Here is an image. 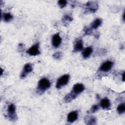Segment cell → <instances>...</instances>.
I'll return each instance as SVG.
<instances>
[{
    "label": "cell",
    "instance_id": "obj_1",
    "mask_svg": "<svg viewBox=\"0 0 125 125\" xmlns=\"http://www.w3.org/2000/svg\"><path fill=\"white\" fill-rule=\"evenodd\" d=\"M84 86L82 83H77L75 84L72 88L71 91L66 94L64 98L65 103H69L75 99L80 93L84 90Z\"/></svg>",
    "mask_w": 125,
    "mask_h": 125
},
{
    "label": "cell",
    "instance_id": "obj_2",
    "mask_svg": "<svg viewBox=\"0 0 125 125\" xmlns=\"http://www.w3.org/2000/svg\"><path fill=\"white\" fill-rule=\"evenodd\" d=\"M51 86L50 81L45 78L41 79L38 82L37 91L39 94H42Z\"/></svg>",
    "mask_w": 125,
    "mask_h": 125
},
{
    "label": "cell",
    "instance_id": "obj_3",
    "mask_svg": "<svg viewBox=\"0 0 125 125\" xmlns=\"http://www.w3.org/2000/svg\"><path fill=\"white\" fill-rule=\"evenodd\" d=\"M70 76L68 74H65L60 77L56 83V87L58 89H61L62 87L66 85L69 80Z\"/></svg>",
    "mask_w": 125,
    "mask_h": 125
},
{
    "label": "cell",
    "instance_id": "obj_4",
    "mask_svg": "<svg viewBox=\"0 0 125 125\" xmlns=\"http://www.w3.org/2000/svg\"><path fill=\"white\" fill-rule=\"evenodd\" d=\"M7 117L11 121L17 120V117L16 114V106L13 104H11L8 105L7 109Z\"/></svg>",
    "mask_w": 125,
    "mask_h": 125
},
{
    "label": "cell",
    "instance_id": "obj_5",
    "mask_svg": "<svg viewBox=\"0 0 125 125\" xmlns=\"http://www.w3.org/2000/svg\"><path fill=\"white\" fill-rule=\"evenodd\" d=\"M26 52L30 56H34L40 54V51L39 49V43L37 42L36 43L33 45L28 49Z\"/></svg>",
    "mask_w": 125,
    "mask_h": 125
},
{
    "label": "cell",
    "instance_id": "obj_6",
    "mask_svg": "<svg viewBox=\"0 0 125 125\" xmlns=\"http://www.w3.org/2000/svg\"><path fill=\"white\" fill-rule=\"evenodd\" d=\"M83 41L81 38H77L74 42L73 52H77L82 51L83 49Z\"/></svg>",
    "mask_w": 125,
    "mask_h": 125
},
{
    "label": "cell",
    "instance_id": "obj_7",
    "mask_svg": "<svg viewBox=\"0 0 125 125\" xmlns=\"http://www.w3.org/2000/svg\"><path fill=\"white\" fill-rule=\"evenodd\" d=\"M113 65V62L110 61H107L104 63L100 67L99 70L104 72H108L110 70Z\"/></svg>",
    "mask_w": 125,
    "mask_h": 125
},
{
    "label": "cell",
    "instance_id": "obj_8",
    "mask_svg": "<svg viewBox=\"0 0 125 125\" xmlns=\"http://www.w3.org/2000/svg\"><path fill=\"white\" fill-rule=\"evenodd\" d=\"M85 5L87 11L91 13L95 12L98 9V4L96 1H88Z\"/></svg>",
    "mask_w": 125,
    "mask_h": 125
},
{
    "label": "cell",
    "instance_id": "obj_9",
    "mask_svg": "<svg viewBox=\"0 0 125 125\" xmlns=\"http://www.w3.org/2000/svg\"><path fill=\"white\" fill-rule=\"evenodd\" d=\"M32 70H33V68H32V64H31L30 63H26L23 66L22 72L21 74V76H20L21 78V79L25 78L28 73L32 72Z\"/></svg>",
    "mask_w": 125,
    "mask_h": 125
},
{
    "label": "cell",
    "instance_id": "obj_10",
    "mask_svg": "<svg viewBox=\"0 0 125 125\" xmlns=\"http://www.w3.org/2000/svg\"><path fill=\"white\" fill-rule=\"evenodd\" d=\"M62 42V38H61L59 33H57L53 35L52 37V44L56 48L58 47Z\"/></svg>",
    "mask_w": 125,
    "mask_h": 125
},
{
    "label": "cell",
    "instance_id": "obj_11",
    "mask_svg": "<svg viewBox=\"0 0 125 125\" xmlns=\"http://www.w3.org/2000/svg\"><path fill=\"white\" fill-rule=\"evenodd\" d=\"M78 113L77 111H73L68 113L67 116V121L70 123H73L77 120Z\"/></svg>",
    "mask_w": 125,
    "mask_h": 125
},
{
    "label": "cell",
    "instance_id": "obj_12",
    "mask_svg": "<svg viewBox=\"0 0 125 125\" xmlns=\"http://www.w3.org/2000/svg\"><path fill=\"white\" fill-rule=\"evenodd\" d=\"M100 106L103 109H108L111 106L110 100L107 98L102 99L100 102Z\"/></svg>",
    "mask_w": 125,
    "mask_h": 125
},
{
    "label": "cell",
    "instance_id": "obj_13",
    "mask_svg": "<svg viewBox=\"0 0 125 125\" xmlns=\"http://www.w3.org/2000/svg\"><path fill=\"white\" fill-rule=\"evenodd\" d=\"M84 121L85 124L87 125H95L96 124V119L93 116H86L84 117Z\"/></svg>",
    "mask_w": 125,
    "mask_h": 125
},
{
    "label": "cell",
    "instance_id": "obj_14",
    "mask_svg": "<svg viewBox=\"0 0 125 125\" xmlns=\"http://www.w3.org/2000/svg\"><path fill=\"white\" fill-rule=\"evenodd\" d=\"M93 52V49L91 46H88L85 48L82 52V56L83 58L86 59L88 58Z\"/></svg>",
    "mask_w": 125,
    "mask_h": 125
},
{
    "label": "cell",
    "instance_id": "obj_15",
    "mask_svg": "<svg viewBox=\"0 0 125 125\" xmlns=\"http://www.w3.org/2000/svg\"><path fill=\"white\" fill-rule=\"evenodd\" d=\"M102 23V20L101 19L97 18L94 21H93V22L91 24V28L92 29H96L98 28Z\"/></svg>",
    "mask_w": 125,
    "mask_h": 125
},
{
    "label": "cell",
    "instance_id": "obj_16",
    "mask_svg": "<svg viewBox=\"0 0 125 125\" xmlns=\"http://www.w3.org/2000/svg\"><path fill=\"white\" fill-rule=\"evenodd\" d=\"M73 20V18L68 15V14H66L64 15L63 17V18H62V22L63 23V24L65 26H67V24H68L70 22H71Z\"/></svg>",
    "mask_w": 125,
    "mask_h": 125
},
{
    "label": "cell",
    "instance_id": "obj_17",
    "mask_svg": "<svg viewBox=\"0 0 125 125\" xmlns=\"http://www.w3.org/2000/svg\"><path fill=\"white\" fill-rule=\"evenodd\" d=\"M13 19V16L9 13H5L3 15V21L5 22H9Z\"/></svg>",
    "mask_w": 125,
    "mask_h": 125
},
{
    "label": "cell",
    "instance_id": "obj_18",
    "mask_svg": "<svg viewBox=\"0 0 125 125\" xmlns=\"http://www.w3.org/2000/svg\"><path fill=\"white\" fill-rule=\"evenodd\" d=\"M117 111L119 114H123L125 111V105L124 104H120L117 108Z\"/></svg>",
    "mask_w": 125,
    "mask_h": 125
},
{
    "label": "cell",
    "instance_id": "obj_19",
    "mask_svg": "<svg viewBox=\"0 0 125 125\" xmlns=\"http://www.w3.org/2000/svg\"><path fill=\"white\" fill-rule=\"evenodd\" d=\"M99 109V105L98 104H94L91 107V109L89 110L88 112H89L90 113H93L96 112L97 110H98Z\"/></svg>",
    "mask_w": 125,
    "mask_h": 125
},
{
    "label": "cell",
    "instance_id": "obj_20",
    "mask_svg": "<svg viewBox=\"0 0 125 125\" xmlns=\"http://www.w3.org/2000/svg\"><path fill=\"white\" fill-rule=\"evenodd\" d=\"M83 32H84L85 35H90L92 33V29L91 27L85 26L83 28Z\"/></svg>",
    "mask_w": 125,
    "mask_h": 125
},
{
    "label": "cell",
    "instance_id": "obj_21",
    "mask_svg": "<svg viewBox=\"0 0 125 125\" xmlns=\"http://www.w3.org/2000/svg\"><path fill=\"white\" fill-rule=\"evenodd\" d=\"M67 1L65 0H60L58 1V4L61 8H63L67 4Z\"/></svg>",
    "mask_w": 125,
    "mask_h": 125
},
{
    "label": "cell",
    "instance_id": "obj_22",
    "mask_svg": "<svg viewBox=\"0 0 125 125\" xmlns=\"http://www.w3.org/2000/svg\"><path fill=\"white\" fill-rule=\"evenodd\" d=\"M62 53L61 52H57L53 55V57L56 60L60 59L62 58Z\"/></svg>",
    "mask_w": 125,
    "mask_h": 125
},
{
    "label": "cell",
    "instance_id": "obj_23",
    "mask_svg": "<svg viewBox=\"0 0 125 125\" xmlns=\"http://www.w3.org/2000/svg\"><path fill=\"white\" fill-rule=\"evenodd\" d=\"M25 47H24V45L22 43H20L19 45H18V50L19 52H21L22 51H23L24 50Z\"/></svg>",
    "mask_w": 125,
    "mask_h": 125
},
{
    "label": "cell",
    "instance_id": "obj_24",
    "mask_svg": "<svg viewBox=\"0 0 125 125\" xmlns=\"http://www.w3.org/2000/svg\"><path fill=\"white\" fill-rule=\"evenodd\" d=\"M122 79H123V81H124V72L122 74Z\"/></svg>",
    "mask_w": 125,
    "mask_h": 125
}]
</instances>
